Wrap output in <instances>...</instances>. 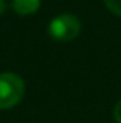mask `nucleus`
Segmentation results:
<instances>
[{"label": "nucleus", "mask_w": 121, "mask_h": 123, "mask_svg": "<svg viewBox=\"0 0 121 123\" xmlns=\"http://www.w3.org/2000/svg\"><path fill=\"white\" fill-rule=\"evenodd\" d=\"M25 95V83L17 73H0V109H9L22 101Z\"/></svg>", "instance_id": "1"}, {"label": "nucleus", "mask_w": 121, "mask_h": 123, "mask_svg": "<svg viewBox=\"0 0 121 123\" xmlns=\"http://www.w3.org/2000/svg\"><path fill=\"white\" fill-rule=\"evenodd\" d=\"M48 33L55 41L70 42L76 39L81 33V22L75 14L64 12L51 19V22L48 24Z\"/></svg>", "instance_id": "2"}, {"label": "nucleus", "mask_w": 121, "mask_h": 123, "mask_svg": "<svg viewBox=\"0 0 121 123\" xmlns=\"http://www.w3.org/2000/svg\"><path fill=\"white\" fill-rule=\"evenodd\" d=\"M11 6L16 14L19 16H30L39 9L40 0H11Z\"/></svg>", "instance_id": "3"}, {"label": "nucleus", "mask_w": 121, "mask_h": 123, "mask_svg": "<svg viewBox=\"0 0 121 123\" xmlns=\"http://www.w3.org/2000/svg\"><path fill=\"white\" fill-rule=\"evenodd\" d=\"M104 3L115 16L121 17V0H104Z\"/></svg>", "instance_id": "4"}, {"label": "nucleus", "mask_w": 121, "mask_h": 123, "mask_svg": "<svg viewBox=\"0 0 121 123\" xmlns=\"http://www.w3.org/2000/svg\"><path fill=\"white\" fill-rule=\"evenodd\" d=\"M113 117H115V120L121 123V100H118V103L115 105V109H113Z\"/></svg>", "instance_id": "5"}, {"label": "nucleus", "mask_w": 121, "mask_h": 123, "mask_svg": "<svg viewBox=\"0 0 121 123\" xmlns=\"http://www.w3.org/2000/svg\"><path fill=\"white\" fill-rule=\"evenodd\" d=\"M6 11V2L5 0H0V16Z\"/></svg>", "instance_id": "6"}]
</instances>
